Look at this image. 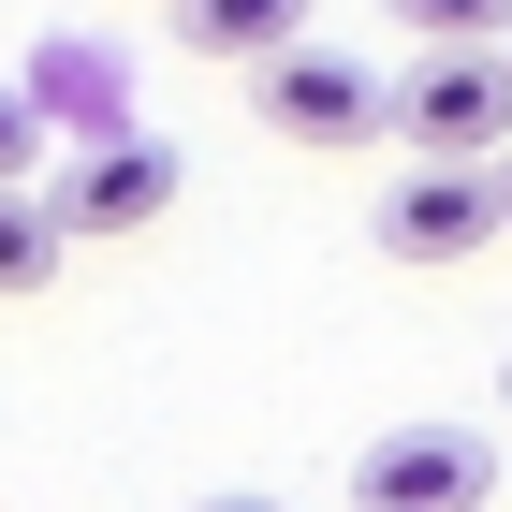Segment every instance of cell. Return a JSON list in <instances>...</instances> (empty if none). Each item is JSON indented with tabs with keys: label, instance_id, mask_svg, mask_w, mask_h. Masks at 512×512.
Listing matches in <instances>:
<instances>
[{
	"label": "cell",
	"instance_id": "obj_1",
	"mask_svg": "<svg viewBox=\"0 0 512 512\" xmlns=\"http://www.w3.org/2000/svg\"><path fill=\"white\" fill-rule=\"evenodd\" d=\"M395 147L410 161H512V59L498 44H425L395 74Z\"/></svg>",
	"mask_w": 512,
	"mask_h": 512
},
{
	"label": "cell",
	"instance_id": "obj_2",
	"mask_svg": "<svg viewBox=\"0 0 512 512\" xmlns=\"http://www.w3.org/2000/svg\"><path fill=\"white\" fill-rule=\"evenodd\" d=\"M249 118H264L278 147H381V132H395V88H381V59L278 44V59H249Z\"/></svg>",
	"mask_w": 512,
	"mask_h": 512
},
{
	"label": "cell",
	"instance_id": "obj_3",
	"mask_svg": "<svg viewBox=\"0 0 512 512\" xmlns=\"http://www.w3.org/2000/svg\"><path fill=\"white\" fill-rule=\"evenodd\" d=\"M512 220V161H410L381 176V264H469Z\"/></svg>",
	"mask_w": 512,
	"mask_h": 512
},
{
	"label": "cell",
	"instance_id": "obj_4",
	"mask_svg": "<svg viewBox=\"0 0 512 512\" xmlns=\"http://www.w3.org/2000/svg\"><path fill=\"white\" fill-rule=\"evenodd\" d=\"M483 498H498L483 425H381L352 454V512H483Z\"/></svg>",
	"mask_w": 512,
	"mask_h": 512
},
{
	"label": "cell",
	"instance_id": "obj_5",
	"mask_svg": "<svg viewBox=\"0 0 512 512\" xmlns=\"http://www.w3.org/2000/svg\"><path fill=\"white\" fill-rule=\"evenodd\" d=\"M44 191H59V220H74V235H147L161 205H176V147H161V132H103V147L59 161Z\"/></svg>",
	"mask_w": 512,
	"mask_h": 512
},
{
	"label": "cell",
	"instance_id": "obj_6",
	"mask_svg": "<svg viewBox=\"0 0 512 512\" xmlns=\"http://www.w3.org/2000/svg\"><path fill=\"white\" fill-rule=\"evenodd\" d=\"M308 15L322 0H176V44H191V59H278V44H308Z\"/></svg>",
	"mask_w": 512,
	"mask_h": 512
},
{
	"label": "cell",
	"instance_id": "obj_7",
	"mask_svg": "<svg viewBox=\"0 0 512 512\" xmlns=\"http://www.w3.org/2000/svg\"><path fill=\"white\" fill-rule=\"evenodd\" d=\"M59 249H74L59 191H44V176H0V293H44V278H59Z\"/></svg>",
	"mask_w": 512,
	"mask_h": 512
},
{
	"label": "cell",
	"instance_id": "obj_8",
	"mask_svg": "<svg viewBox=\"0 0 512 512\" xmlns=\"http://www.w3.org/2000/svg\"><path fill=\"white\" fill-rule=\"evenodd\" d=\"M410 44H512V0H381Z\"/></svg>",
	"mask_w": 512,
	"mask_h": 512
},
{
	"label": "cell",
	"instance_id": "obj_9",
	"mask_svg": "<svg viewBox=\"0 0 512 512\" xmlns=\"http://www.w3.org/2000/svg\"><path fill=\"white\" fill-rule=\"evenodd\" d=\"M0 176H44V88L0 74Z\"/></svg>",
	"mask_w": 512,
	"mask_h": 512
},
{
	"label": "cell",
	"instance_id": "obj_10",
	"mask_svg": "<svg viewBox=\"0 0 512 512\" xmlns=\"http://www.w3.org/2000/svg\"><path fill=\"white\" fill-rule=\"evenodd\" d=\"M191 512H278V498H191Z\"/></svg>",
	"mask_w": 512,
	"mask_h": 512
},
{
	"label": "cell",
	"instance_id": "obj_11",
	"mask_svg": "<svg viewBox=\"0 0 512 512\" xmlns=\"http://www.w3.org/2000/svg\"><path fill=\"white\" fill-rule=\"evenodd\" d=\"M498 410H512V352H498Z\"/></svg>",
	"mask_w": 512,
	"mask_h": 512
}]
</instances>
